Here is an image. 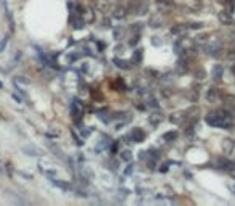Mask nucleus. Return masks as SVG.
I'll return each instance as SVG.
<instances>
[{
  "mask_svg": "<svg viewBox=\"0 0 235 206\" xmlns=\"http://www.w3.org/2000/svg\"><path fill=\"white\" fill-rule=\"evenodd\" d=\"M122 158H124V159H131V153L129 151H124V153H122Z\"/></svg>",
  "mask_w": 235,
  "mask_h": 206,
  "instance_id": "nucleus-2",
  "label": "nucleus"
},
{
  "mask_svg": "<svg viewBox=\"0 0 235 206\" xmlns=\"http://www.w3.org/2000/svg\"><path fill=\"white\" fill-rule=\"evenodd\" d=\"M221 73H222V66H216L214 68V76H216V79L221 76Z\"/></svg>",
  "mask_w": 235,
  "mask_h": 206,
  "instance_id": "nucleus-1",
  "label": "nucleus"
}]
</instances>
